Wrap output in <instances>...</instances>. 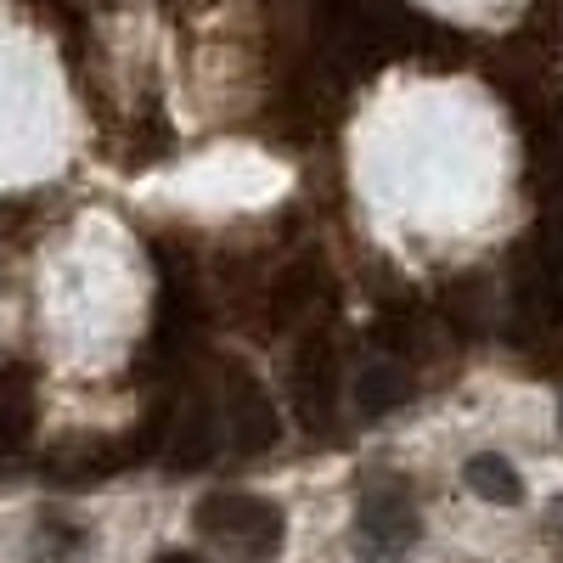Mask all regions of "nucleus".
<instances>
[{
    "label": "nucleus",
    "mask_w": 563,
    "mask_h": 563,
    "mask_svg": "<svg viewBox=\"0 0 563 563\" xmlns=\"http://www.w3.org/2000/svg\"><path fill=\"white\" fill-rule=\"evenodd\" d=\"M361 547L372 552V558H400L417 536H422V525H417V507H411V496L400 490V485H378V490H366L361 496Z\"/></svg>",
    "instance_id": "3"
},
{
    "label": "nucleus",
    "mask_w": 563,
    "mask_h": 563,
    "mask_svg": "<svg viewBox=\"0 0 563 563\" xmlns=\"http://www.w3.org/2000/svg\"><path fill=\"white\" fill-rule=\"evenodd\" d=\"M225 445V417L214 411V400L192 395L175 406V422H169V445H164V462L175 474H192V467H209Z\"/></svg>",
    "instance_id": "4"
},
{
    "label": "nucleus",
    "mask_w": 563,
    "mask_h": 563,
    "mask_svg": "<svg viewBox=\"0 0 563 563\" xmlns=\"http://www.w3.org/2000/svg\"><path fill=\"white\" fill-rule=\"evenodd\" d=\"M198 530L209 541H220L225 552H238L243 563H271L282 552V536H288V519L282 507L243 496V490H214L198 501Z\"/></svg>",
    "instance_id": "1"
},
{
    "label": "nucleus",
    "mask_w": 563,
    "mask_h": 563,
    "mask_svg": "<svg viewBox=\"0 0 563 563\" xmlns=\"http://www.w3.org/2000/svg\"><path fill=\"white\" fill-rule=\"evenodd\" d=\"M558 422H563V411H558Z\"/></svg>",
    "instance_id": "12"
},
{
    "label": "nucleus",
    "mask_w": 563,
    "mask_h": 563,
    "mask_svg": "<svg viewBox=\"0 0 563 563\" xmlns=\"http://www.w3.org/2000/svg\"><path fill=\"white\" fill-rule=\"evenodd\" d=\"M316 294H321L316 265H294V271H282L276 294H271V321H276V327H294V321L316 305Z\"/></svg>",
    "instance_id": "10"
},
{
    "label": "nucleus",
    "mask_w": 563,
    "mask_h": 563,
    "mask_svg": "<svg viewBox=\"0 0 563 563\" xmlns=\"http://www.w3.org/2000/svg\"><path fill=\"white\" fill-rule=\"evenodd\" d=\"M462 479H467V490H474V496H485V501H496V507H519V501H525V479H519V467H512L507 456H496V451L467 456Z\"/></svg>",
    "instance_id": "9"
},
{
    "label": "nucleus",
    "mask_w": 563,
    "mask_h": 563,
    "mask_svg": "<svg viewBox=\"0 0 563 563\" xmlns=\"http://www.w3.org/2000/svg\"><path fill=\"white\" fill-rule=\"evenodd\" d=\"M225 434L238 440L243 456H260L282 440V417L271 406V395L254 384V372L243 366H231L225 372Z\"/></svg>",
    "instance_id": "2"
},
{
    "label": "nucleus",
    "mask_w": 563,
    "mask_h": 563,
    "mask_svg": "<svg viewBox=\"0 0 563 563\" xmlns=\"http://www.w3.org/2000/svg\"><path fill=\"white\" fill-rule=\"evenodd\" d=\"M512 310H519L530 327H558V316H563V276L541 254H530L519 265V276H512Z\"/></svg>",
    "instance_id": "6"
},
{
    "label": "nucleus",
    "mask_w": 563,
    "mask_h": 563,
    "mask_svg": "<svg viewBox=\"0 0 563 563\" xmlns=\"http://www.w3.org/2000/svg\"><path fill=\"white\" fill-rule=\"evenodd\" d=\"M34 434V384L29 372H0V456L23 451Z\"/></svg>",
    "instance_id": "7"
},
{
    "label": "nucleus",
    "mask_w": 563,
    "mask_h": 563,
    "mask_svg": "<svg viewBox=\"0 0 563 563\" xmlns=\"http://www.w3.org/2000/svg\"><path fill=\"white\" fill-rule=\"evenodd\" d=\"M411 400V372L400 361H372L361 366V378H355V406L366 417H389L395 406Z\"/></svg>",
    "instance_id": "8"
},
{
    "label": "nucleus",
    "mask_w": 563,
    "mask_h": 563,
    "mask_svg": "<svg viewBox=\"0 0 563 563\" xmlns=\"http://www.w3.org/2000/svg\"><path fill=\"white\" fill-rule=\"evenodd\" d=\"M333 344H327L321 333H310L299 350H294V366H288V400L294 411L310 422V429H321L327 417H333Z\"/></svg>",
    "instance_id": "5"
},
{
    "label": "nucleus",
    "mask_w": 563,
    "mask_h": 563,
    "mask_svg": "<svg viewBox=\"0 0 563 563\" xmlns=\"http://www.w3.org/2000/svg\"><path fill=\"white\" fill-rule=\"evenodd\" d=\"M153 563H203L198 552H164V558H153Z\"/></svg>",
    "instance_id": "11"
}]
</instances>
